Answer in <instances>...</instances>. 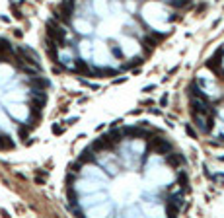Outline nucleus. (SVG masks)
<instances>
[{"mask_svg":"<svg viewBox=\"0 0 224 218\" xmlns=\"http://www.w3.org/2000/svg\"><path fill=\"white\" fill-rule=\"evenodd\" d=\"M14 146V142L10 140V136H0V148H12Z\"/></svg>","mask_w":224,"mask_h":218,"instance_id":"nucleus-1","label":"nucleus"},{"mask_svg":"<svg viewBox=\"0 0 224 218\" xmlns=\"http://www.w3.org/2000/svg\"><path fill=\"white\" fill-rule=\"evenodd\" d=\"M86 160H88V162H90V160H94L92 150H88V148H86L84 152H82V156H80V162H86Z\"/></svg>","mask_w":224,"mask_h":218,"instance_id":"nucleus-2","label":"nucleus"},{"mask_svg":"<svg viewBox=\"0 0 224 218\" xmlns=\"http://www.w3.org/2000/svg\"><path fill=\"white\" fill-rule=\"evenodd\" d=\"M18 133H20V136H22V138H23V140H25V136H28V133H29V129H28V127H22V129H20V130H18Z\"/></svg>","mask_w":224,"mask_h":218,"instance_id":"nucleus-3","label":"nucleus"}]
</instances>
